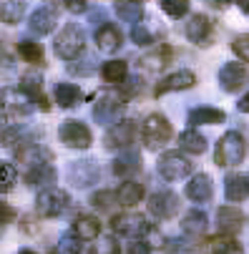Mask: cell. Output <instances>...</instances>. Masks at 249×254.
Listing matches in <instances>:
<instances>
[{
  "mask_svg": "<svg viewBox=\"0 0 249 254\" xmlns=\"http://www.w3.org/2000/svg\"><path fill=\"white\" fill-rule=\"evenodd\" d=\"M58 138H61V143L63 146H68V149H88L91 143H93V133H91V128L83 124V121H76V119H68V121H63L61 124V128H58Z\"/></svg>",
  "mask_w": 249,
  "mask_h": 254,
  "instance_id": "8",
  "label": "cell"
},
{
  "mask_svg": "<svg viewBox=\"0 0 249 254\" xmlns=\"http://www.w3.org/2000/svg\"><path fill=\"white\" fill-rule=\"evenodd\" d=\"M114 199H116L114 191H96V194L91 196V206H96V209H101V211H109L111 204H114Z\"/></svg>",
  "mask_w": 249,
  "mask_h": 254,
  "instance_id": "42",
  "label": "cell"
},
{
  "mask_svg": "<svg viewBox=\"0 0 249 254\" xmlns=\"http://www.w3.org/2000/svg\"><path fill=\"white\" fill-rule=\"evenodd\" d=\"M25 15V0H0V20L5 25H18Z\"/></svg>",
  "mask_w": 249,
  "mask_h": 254,
  "instance_id": "31",
  "label": "cell"
},
{
  "mask_svg": "<svg viewBox=\"0 0 249 254\" xmlns=\"http://www.w3.org/2000/svg\"><path fill=\"white\" fill-rule=\"evenodd\" d=\"M0 61H5V63H8V53H5L3 48H0Z\"/></svg>",
  "mask_w": 249,
  "mask_h": 254,
  "instance_id": "52",
  "label": "cell"
},
{
  "mask_svg": "<svg viewBox=\"0 0 249 254\" xmlns=\"http://www.w3.org/2000/svg\"><path fill=\"white\" fill-rule=\"evenodd\" d=\"M56 3H61L68 13H73V15L86 13V8H88V0H56Z\"/></svg>",
  "mask_w": 249,
  "mask_h": 254,
  "instance_id": "43",
  "label": "cell"
},
{
  "mask_svg": "<svg viewBox=\"0 0 249 254\" xmlns=\"http://www.w3.org/2000/svg\"><path fill=\"white\" fill-rule=\"evenodd\" d=\"M15 179H18L15 166L8 161H0V194H8L15 187Z\"/></svg>",
  "mask_w": 249,
  "mask_h": 254,
  "instance_id": "36",
  "label": "cell"
},
{
  "mask_svg": "<svg viewBox=\"0 0 249 254\" xmlns=\"http://www.w3.org/2000/svg\"><path fill=\"white\" fill-rule=\"evenodd\" d=\"M232 51L239 56V61L249 63V33H242V35H237V38L232 41Z\"/></svg>",
  "mask_w": 249,
  "mask_h": 254,
  "instance_id": "41",
  "label": "cell"
},
{
  "mask_svg": "<svg viewBox=\"0 0 249 254\" xmlns=\"http://www.w3.org/2000/svg\"><path fill=\"white\" fill-rule=\"evenodd\" d=\"M227 119L222 108H211V106H199L189 111V124L191 126H217Z\"/></svg>",
  "mask_w": 249,
  "mask_h": 254,
  "instance_id": "22",
  "label": "cell"
},
{
  "mask_svg": "<svg viewBox=\"0 0 249 254\" xmlns=\"http://www.w3.org/2000/svg\"><path fill=\"white\" fill-rule=\"evenodd\" d=\"M73 234L81 239V242H93L98 234H101V222L91 214H81L78 219L73 222Z\"/></svg>",
  "mask_w": 249,
  "mask_h": 254,
  "instance_id": "25",
  "label": "cell"
},
{
  "mask_svg": "<svg viewBox=\"0 0 249 254\" xmlns=\"http://www.w3.org/2000/svg\"><path fill=\"white\" fill-rule=\"evenodd\" d=\"M204 254H244V249L237 244L234 237L219 234V237H211L204 244Z\"/></svg>",
  "mask_w": 249,
  "mask_h": 254,
  "instance_id": "24",
  "label": "cell"
},
{
  "mask_svg": "<svg viewBox=\"0 0 249 254\" xmlns=\"http://www.w3.org/2000/svg\"><path fill=\"white\" fill-rule=\"evenodd\" d=\"M20 93H23L30 103L38 106L41 111H51V101H48V96L43 93V78H41L38 73H25V76L20 78Z\"/></svg>",
  "mask_w": 249,
  "mask_h": 254,
  "instance_id": "14",
  "label": "cell"
},
{
  "mask_svg": "<svg viewBox=\"0 0 249 254\" xmlns=\"http://www.w3.org/2000/svg\"><path fill=\"white\" fill-rule=\"evenodd\" d=\"M156 169H159L161 179H166V181H182V179H187L191 174L194 164L182 151H166V154L159 156Z\"/></svg>",
  "mask_w": 249,
  "mask_h": 254,
  "instance_id": "9",
  "label": "cell"
},
{
  "mask_svg": "<svg viewBox=\"0 0 249 254\" xmlns=\"http://www.w3.org/2000/svg\"><path fill=\"white\" fill-rule=\"evenodd\" d=\"M68 184L76 187V189H88L93 184H98L101 179V169L96 159H78V161H70L68 164Z\"/></svg>",
  "mask_w": 249,
  "mask_h": 254,
  "instance_id": "7",
  "label": "cell"
},
{
  "mask_svg": "<svg viewBox=\"0 0 249 254\" xmlns=\"http://www.w3.org/2000/svg\"><path fill=\"white\" fill-rule=\"evenodd\" d=\"M111 171H114L116 176H121V179H131L133 174L141 171V154H138L136 149H131V146L124 149V151L114 159Z\"/></svg>",
  "mask_w": 249,
  "mask_h": 254,
  "instance_id": "17",
  "label": "cell"
},
{
  "mask_svg": "<svg viewBox=\"0 0 249 254\" xmlns=\"http://www.w3.org/2000/svg\"><path fill=\"white\" fill-rule=\"evenodd\" d=\"M244 179H247V189H249V174H244Z\"/></svg>",
  "mask_w": 249,
  "mask_h": 254,
  "instance_id": "54",
  "label": "cell"
},
{
  "mask_svg": "<svg viewBox=\"0 0 249 254\" xmlns=\"http://www.w3.org/2000/svg\"><path fill=\"white\" fill-rule=\"evenodd\" d=\"M65 68H68V73H70V76H91V73H93V61H91V58L70 61Z\"/></svg>",
  "mask_w": 249,
  "mask_h": 254,
  "instance_id": "40",
  "label": "cell"
},
{
  "mask_svg": "<svg viewBox=\"0 0 249 254\" xmlns=\"http://www.w3.org/2000/svg\"><path fill=\"white\" fill-rule=\"evenodd\" d=\"M18 56H20L25 63H33V65H43V61H46L41 43H35V41H30V38H23V41L18 43Z\"/></svg>",
  "mask_w": 249,
  "mask_h": 254,
  "instance_id": "34",
  "label": "cell"
},
{
  "mask_svg": "<svg viewBox=\"0 0 249 254\" xmlns=\"http://www.w3.org/2000/svg\"><path fill=\"white\" fill-rule=\"evenodd\" d=\"M141 199H144V187H141L138 181H133V179H126L124 184L116 189V201L121 206H133Z\"/></svg>",
  "mask_w": 249,
  "mask_h": 254,
  "instance_id": "29",
  "label": "cell"
},
{
  "mask_svg": "<svg viewBox=\"0 0 249 254\" xmlns=\"http://www.w3.org/2000/svg\"><path fill=\"white\" fill-rule=\"evenodd\" d=\"M56 166H53V161H41V164H30V166H25V174H23V179H25V184L30 187V189H48V187H53L56 184Z\"/></svg>",
  "mask_w": 249,
  "mask_h": 254,
  "instance_id": "12",
  "label": "cell"
},
{
  "mask_svg": "<svg viewBox=\"0 0 249 254\" xmlns=\"http://www.w3.org/2000/svg\"><path fill=\"white\" fill-rule=\"evenodd\" d=\"M124 108H126V96L114 93V91H101L93 98L91 114H93V121L96 124H103L106 126V124H114L124 114Z\"/></svg>",
  "mask_w": 249,
  "mask_h": 254,
  "instance_id": "3",
  "label": "cell"
},
{
  "mask_svg": "<svg viewBox=\"0 0 249 254\" xmlns=\"http://www.w3.org/2000/svg\"><path fill=\"white\" fill-rule=\"evenodd\" d=\"M131 41L136 46H151L154 43V35H151V30L144 23H136V25H131Z\"/></svg>",
  "mask_w": 249,
  "mask_h": 254,
  "instance_id": "39",
  "label": "cell"
},
{
  "mask_svg": "<svg viewBox=\"0 0 249 254\" xmlns=\"http://www.w3.org/2000/svg\"><path fill=\"white\" fill-rule=\"evenodd\" d=\"M211 35H214V25H211V20L204 13H196V15L189 18V23H187V38L191 43H196L199 48H206L211 43Z\"/></svg>",
  "mask_w": 249,
  "mask_h": 254,
  "instance_id": "15",
  "label": "cell"
},
{
  "mask_svg": "<svg viewBox=\"0 0 249 254\" xmlns=\"http://www.w3.org/2000/svg\"><path fill=\"white\" fill-rule=\"evenodd\" d=\"M184 194L194 201V204H206L211 199V194H214V187H211V179L206 174H194L189 179V184L184 189Z\"/></svg>",
  "mask_w": 249,
  "mask_h": 254,
  "instance_id": "20",
  "label": "cell"
},
{
  "mask_svg": "<svg viewBox=\"0 0 249 254\" xmlns=\"http://www.w3.org/2000/svg\"><path fill=\"white\" fill-rule=\"evenodd\" d=\"M93 20H103V10H96V13H91V23Z\"/></svg>",
  "mask_w": 249,
  "mask_h": 254,
  "instance_id": "51",
  "label": "cell"
},
{
  "mask_svg": "<svg viewBox=\"0 0 249 254\" xmlns=\"http://www.w3.org/2000/svg\"><path fill=\"white\" fill-rule=\"evenodd\" d=\"M224 196L232 204H239V201H244L249 196L247 179L242 174H227V179H224Z\"/></svg>",
  "mask_w": 249,
  "mask_h": 254,
  "instance_id": "23",
  "label": "cell"
},
{
  "mask_svg": "<svg viewBox=\"0 0 249 254\" xmlns=\"http://www.w3.org/2000/svg\"><path fill=\"white\" fill-rule=\"evenodd\" d=\"M133 136H136L133 121H128V119L116 121L114 126L106 128V133H103V146H106V149H128L131 143H133Z\"/></svg>",
  "mask_w": 249,
  "mask_h": 254,
  "instance_id": "10",
  "label": "cell"
},
{
  "mask_svg": "<svg viewBox=\"0 0 249 254\" xmlns=\"http://www.w3.org/2000/svg\"><path fill=\"white\" fill-rule=\"evenodd\" d=\"M53 93H56V103L61 108H76L83 101V91L76 83H58Z\"/></svg>",
  "mask_w": 249,
  "mask_h": 254,
  "instance_id": "26",
  "label": "cell"
},
{
  "mask_svg": "<svg viewBox=\"0 0 249 254\" xmlns=\"http://www.w3.org/2000/svg\"><path fill=\"white\" fill-rule=\"evenodd\" d=\"M217 224L224 234H234L244 227V211L239 206H219L217 209Z\"/></svg>",
  "mask_w": 249,
  "mask_h": 254,
  "instance_id": "21",
  "label": "cell"
},
{
  "mask_svg": "<svg viewBox=\"0 0 249 254\" xmlns=\"http://www.w3.org/2000/svg\"><path fill=\"white\" fill-rule=\"evenodd\" d=\"M70 206V199L63 189L58 187H48V189H41L38 196H35V211L43 219H53V216H61L65 209Z\"/></svg>",
  "mask_w": 249,
  "mask_h": 254,
  "instance_id": "5",
  "label": "cell"
},
{
  "mask_svg": "<svg viewBox=\"0 0 249 254\" xmlns=\"http://www.w3.org/2000/svg\"><path fill=\"white\" fill-rule=\"evenodd\" d=\"M51 254H81V239H78L73 232H70V234H63Z\"/></svg>",
  "mask_w": 249,
  "mask_h": 254,
  "instance_id": "35",
  "label": "cell"
},
{
  "mask_svg": "<svg viewBox=\"0 0 249 254\" xmlns=\"http://www.w3.org/2000/svg\"><path fill=\"white\" fill-rule=\"evenodd\" d=\"M116 15L124 20V23H141V18H144V8H141V3H136V0H116Z\"/></svg>",
  "mask_w": 249,
  "mask_h": 254,
  "instance_id": "33",
  "label": "cell"
},
{
  "mask_svg": "<svg viewBox=\"0 0 249 254\" xmlns=\"http://www.w3.org/2000/svg\"><path fill=\"white\" fill-rule=\"evenodd\" d=\"M154 227L149 224V219L138 211H124V214H116L111 219V232L121 234V237H128V239H138V237H146Z\"/></svg>",
  "mask_w": 249,
  "mask_h": 254,
  "instance_id": "6",
  "label": "cell"
},
{
  "mask_svg": "<svg viewBox=\"0 0 249 254\" xmlns=\"http://www.w3.org/2000/svg\"><path fill=\"white\" fill-rule=\"evenodd\" d=\"M96 46H98V51L101 53H116L121 46H124V35H121V30L114 25V23H103L98 30H96Z\"/></svg>",
  "mask_w": 249,
  "mask_h": 254,
  "instance_id": "18",
  "label": "cell"
},
{
  "mask_svg": "<svg viewBox=\"0 0 249 254\" xmlns=\"http://www.w3.org/2000/svg\"><path fill=\"white\" fill-rule=\"evenodd\" d=\"M83 46H86V35L76 23H68L53 41V51L63 61H76L83 53Z\"/></svg>",
  "mask_w": 249,
  "mask_h": 254,
  "instance_id": "2",
  "label": "cell"
},
{
  "mask_svg": "<svg viewBox=\"0 0 249 254\" xmlns=\"http://www.w3.org/2000/svg\"><path fill=\"white\" fill-rule=\"evenodd\" d=\"M161 10L169 18H184L189 13V0H161Z\"/></svg>",
  "mask_w": 249,
  "mask_h": 254,
  "instance_id": "37",
  "label": "cell"
},
{
  "mask_svg": "<svg viewBox=\"0 0 249 254\" xmlns=\"http://www.w3.org/2000/svg\"><path fill=\"white\" fill-rule=\"evenodd\" d=\"M91 254H121V247H119V242L114 239V234H111V237H101V239L91 247Z\"/></svg>",
  "mask_w": 249,
  "mask_h": 254,
  "instance_id": "38",
  "label": "cell"
},
{
  "mask_svg": "<svg viewBox=\"0 0 249 254\" xmlns=\"http://www.w3.org/2000/svg\"><path fill=\"white\" fill-rule=\"evenodd\" d=\"M126 254H151V247H149L146 242H138V239H136V242L128 247Z\"/></svg>",
  "mask_w": 249,
  "mask_h": 254,
  "instance_id": "46",
  "label": "cell"
},
{
  "mask_svg": "<svg viewBox=\"0 0 249 254\" xmlns=\"http://www.w3.org/2000/svg\"><path fill=\"white\" fill-rule=\"evenodd\" d=\"M191 86H196V76L191 73V70H174L171 76H166L161 83H156V88H154V96L156 98H161V96H166V93H174V91H187V88H191Z\"/></svg>",
  "mask_w": 249,
  "mask_h": 254,
  "instance_id": "16",
  "label": "cell"
},
{
  "mask_svg": "<svg viewBox=\"0 0 249 254\" xmlns=\"http://www.w3.org/2000/svg\"><path fill=\"white\" fill-rule=\"evenodd\" d=\"M141 83H144V81H141V76H126V81L121 83V88L126 91V96H131V93H138L141 91Z\"/></svg>",
  "mask_w": 249,
  "mask_h": 254,
  "instance_id": "45",
  "label": "cell"
},
{
  "mask_svg": "<svg viewBox=\"0 0 249 254\" xmlns=\"http://www.w3.org/2000/svg\"><path fill=\"white\" fill-rule=\"evenodd\" d=\"M15 219V209L8 201H0V227H8Z\"/></svg>",
  "mask_w": 249,
  "mask_h": 254,
  "instance_id": "44",
  "label": "cell"
},
{
  "mask_svg": "<svg viewBox=\"0 0 249 254\" xmlns=\"http://www.w3.org/2000/svg\"><path fill=\"white\" fill-rule=\"evenodd\" d=\"M237 108H239V111H242V114H249V93L239 98V103H237Z\"/></svg>",
  "mask_w": 249,
  "mask_h": 254,
  "instance_id": "48",
  "label": "cell"
},
{
  "mask_svg": "<svg viewBox=\"0 0 249 254\" xmlns=\"http://www.w3.org/2000/svg\"><path fill=\"white\" fill-rule=\"evenodd\" d=\"M171 136H174V128H171V124L164 114H149L144 126H141V138H144L146 149H151V151H156L164 143H169Z\"/></svg>",
  "mask_w": 249,
  "mask_h": 254,
  "instance_id": "4",
  "label": "cell"
},
{
  "mask_svg": "<svg viewBox=\"0 0 249 254\" xmlns=\"http://www.w3.org/2000/svg\"><path fill=\"white\" fill-rule=\"evenodd\" d=\"M18 254H38V252H33V249H20Z\"/></svg>",
  "mask_w": 249,
  "mask_h": 254,
  "instance_id": "53",
  "label": "cell"
},
{
  "mask_svg": "<svg viewBox=\"0 0 249 254\" xmlns=\"http://www.w3.org/2000/svg\"><path fill=\"white\" fill-rule=\"evenodd\" d=\"M5 98H8V93L0 88V116H3V111H5Z\"/></svg>",
  "mask_w": 249,
  "mask_h": 254,
  "instance_id": "49",
  "label": "cell"
},
{
  "mask_svg": "<svg viewBox=\"0 0 249 254\" xmlns=\"http://www.w3.org/2000/svg\"><path fill=\"white\" fill-rule=\"evenodd\" d=\"M171 58H174V51L169 46H156L151 53H146L144 58H141V63H144L146 68H151V70H161L171 63Z\"/></svg>",
  "mask_w": 249,
  "mask_h": 254,
  "instance_id": "32",
  "label": "cell"
},
{
  "mask_svg": "<svg viewBox=\"0 0 249 254\" xmlns=\"http://www.w3.org/2000/svg\"><path fill=\"white\" fill-rule=\"evenodd\" d=\"M56 23H58V10L51 8V5H43V8H38V10L30 15L28 28H30L35 35H48V33H53Z\"/></svg>",
  "mask_w": 249,
  "mask_h": 254,
  "instance_id": "19",
  "label": "cell"
},
{
  "mask_svg": "<svg viewBox=\"0 0 249 254\" xmlns=\"http://www.w3.org/2000/svg\"><path fill=\"white\" fill-rule=\"evenodd\" d=\"M206 3H209L211 8H219V10H222V8H227V5H232V3H234V0H206Z\"/></svg>",
  "mask_w": 249,
  "mask_h": 254,
  "instance_id": "47",
  "label": "cell"
},
{
  "mask_svg": "<svg viewBox=\"0 0 249 254\" xmlns=\"http://www.w3.org/2000/svg\"><path fill=\"white\" fill-rule=\"evenodd\" d=\"M209 227V219H206V214L199 211V209H191L184 214V219H182V232L187 237H201Z\"/></svg>",
  "mask_w": 249,
  "mask_h": 254,
  "instance_id": "27",
  "label": "cell"
},
{
  "mask_svg": "<svg viewBox=\"0 0 249 254\" xmlns=\"http://www.w3.org/2000/svg\"><path fill=\"white\" fill-rule=\"evenodd\" d=\"M249 83V68L244 63H224L219 68V86L227 93H237Z\"/></svg>",
  "mask_w": 249,
  "mask_h": 254,
  "instance_id": "11",
  "label": "cell"
},
{
  "mask_svg": "<svg viewBox=\"0 0 249 254\" xmlns=\"http://www.w3.org/2000/svg\"><path fill=\"white\" fill-rule=\"evenodd\" d=\"M128 76V63L126 61H106L101 65V78L111 86H121Z\"/></svg>",
  "mask_w": 249,
  "mask_h": 254,
  "instance_id": "30",
  "label": "cell"
},
{
  "mask_svg": "<svg viewBox=\"0 0 249 254\" xmlns=\"http://www.w3.org/2000/svg\"><path fill=\"white\" fill-rule=\"evenodd\" d=\"M149 211H151L154 219H171V216L179 211V196L169 189L156 191V194L149 196Z\"/></svg>",
  "mask_w": 249,
  "mask_h": 254,
  "instance_id": "13",
  "label": "cell"
},
{
  "mask_svg": "<svg viewBox=\"0 0 249 254\" xmlns=\"http://www.w3.org/2000/svg\"><path fill=\"white\" fill-rule=\"evenodd\" d=\"M237 5H239V10H242V13H247V15H249V0H237Z\"/></svg>",
  "mask_w": 249,
  "mask_h": 254,
  "instance_id": "50",
  "label": "cell"
},
{
  "mask_svg": "<svg viewBox=\"0 0 249 254\" xmlns=\"http://www.w3.org/2000/svg\"><path fill=\"white\" fill-rule=\"evenodd\" d=\"M179 146H182V151L199 156V154L206 151V138H204V133H199V131L191 126V128H187V131L179 133Z\"/></svg>",
  "mask_w": 249,
  "mask_h": 254,
  "instance_id": "28",
  "label": "cell"
},
{
  "mask_svg": "<svg viewBox=\"0 0 249 254\" xmlns=\"http://www.w3.org/2000/svg\"><path fill=\"white\" fill-rule=\"evenodd\" d=\"M247 156V141L239 131H227L214 146V164L217 166H239Z\"/></svg>",
  "mask_w": 249,
  "mask_h": 254,
  "instance_id": "1",
  "label": "cell"
}]
</instances>
